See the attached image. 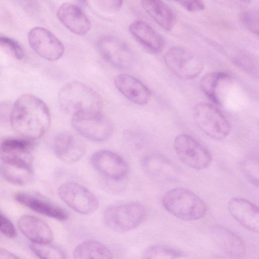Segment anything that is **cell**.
I'll return each mask as SVG.
<instances>
[{
	"label": "cell",
	"mask_w": 259,
	"mask_h": 259,
	"mask_svg": "<svg viewBox=\"0 0 259 259\" xmlns=\"http://www.w3.org/2000/svg\"><path fill=\"white\" fill-rule=\"evenodd\" d=\"M10 122L12 127L23 137L38 140L50 127L51 114L41 99L26 94L19 97L12 105Z\"/></svg>",
	"instance_id": "obj_1"
},
{
	"label": "cell",
	"mask_w": 259,
	"mask_h": 259,
	"mask_svg": "<svg viewBox=\"0 0 259 259\" xmlns=\"http://www.w3.org/2000/svg\"><path fill=\"white\" fill-rule=\"evenodd\" d=\"M58 101L61 109L72 115L101 112L103 108L100 95L90 87L79 81H71L62 86L58 92Z\"/></svg>",
	"instance_id": "obj_2"
},
{
	"label": "cell",
	"mask_w": 259,
	"mask_h": 259,
	"mask_svg": "<svg viewBox=\"0 0 259 259\" xmlns=\"http://www.w3.org/2000/svg\"><path fill=\"white\" fill-rule=\"evenodd\" d=\"M162 204L169 213L186 221L200 219L206 211V205L201 198L183 188L167 191L163 197Z\"/></svg>",
	"instance_id": "obj_3"
},
{
	"label": "cell",
	"mask_w": 259,
	"mask_h": 259,
	"mask_svg": "<svg viewBox=\"0 0 259 259\" xmlns=\"http://www.w3.org/2000/svg\"><path fill=\"white\" fill-rule=\"evenodd\" d=\"M193 115L197 126L209 137L221 140L228 136L230 125L223 113L213 105L201 102L193 108Z\"/></svg>",
	"instance_id": "obj_4"
},
{
	"label": "cell",
	"mask_w": 259,
	"mask_h": 259,
	"mask_svg": "<svg viewBox=\"0 0 259 259\" xmlns=\"http://www.w3.org/2000/svg\"><path fill=\"white\" fill-rule=\"evenodd\" d=\"M146 211L138 202H130L108 207L103 214L104 221L111 229L118 232L133 230L145 220Z\"/></svg>",
	"instance_id": "obj_5"
},
{
	"label": "cell",
	"mask_w": 259,
	"mask_h": 259,
	"mask_svg": "<svg viewBox=\"0 0 259 259\" xmlns=\"http://www.w3.org/2000/svg\"><path fill=\"white\" fill-rule=\"evenodd\" d=\"M37 140L8 138L0 143V159L3 163L33 173L32 150Z\"/></svg>",
	"instance_id": "obj_6"
},
{
	"label": "cell",
	"mask_w": 259,
	"mask_h": 259,
	"mask_svg": "<svg viewBox=\"0 0 259 259\" xmlns=\"http://www.w3.org/2000/svg\"><path fill=\"white\" fill-rule=\"evenodd\" d=\"M71 124L80 135L88 140L103 142L113 133L110 121L101 112H85L72 115Z\"/></svg>",
	"instance_id": "obj_7"
},
{
	"label": "cell",
	"mask_w": 259,
	"mask_h": 259,
	"mask_svg": "<svg viewBox=\"0 0 259 259\" xmlns=\"http://www.w3.org/2000/svg\"><path fill=\"white\" fill-rule=\"evenodd\" d=\"M164 61L169 70L183 80L197 77L203 68V62L199 58L181 47L169 49L164 55Z\"/></svg>",
	"instance_id": "obj_8"
},
{
	"label": "cell",
	"mask_w": 259,
	"mask_h": 259,
	"mask_svg": "<svg viewBox=\"0 0 259 259\" xmlns=\"http://www.w3.org/2000/svg\"><path fill=\"white\" fill-rule=\"evenodd\" d=\"M176 153L184 164L196 169H203L210 164L212 157L209 150L191 136L181 134L175 139Z\"/></svg>",
	"instance_id": "obj_9"
},
{
	"label": "cell",
	"mask_w": 259,
	"mask_h": 259,
	"mask_svg": "<svg viewBox=\"0 0 259 259\" xmlns=\"http://www.w3.org/2000/svg\"><path fill=\"white\" fill-rule=\"evenodd\" d=\"M61 199L70 208L81 214H89L97 209L99 201L89 190L72 182L62 184L58 189Z\"/></svg>",
	"instance_id": "obj_10"
},
{
	"label": "cell",
	"mask_w": 259,
	"mask_h": 259,
	"mask_svg": "<svg viewBox=\"0 0 259 259\" xmlns=\"http://www.w3.org/2000/svg\"><path fill=\"white\" fill-rule=\"evenodd\" d=\"M28 40L31 49L41 58L51 61L62 57L64 47L50 31L41 27L32 28L28 34Z\"/></svg>",
	"instance_id": "obj_11"
},
{
	"label": "cell",
	"mask_w": 259,
	"mask_h": 259,
	"mask_svg": "<svg viewBox=\"0 0 259 259\" xmlns=\"http://www.w3.org/2000/svg\"><path fill=\"white\" fill-rule=\"evenodd\" d=\"M97 49L102 58L119 69H126L132 65L133 55L129 47L122 40L113 36L101 38Z\"/></svg>",
	"instance_id": "obj_12"
},
{
	"label": "cell",
	"mask_w": 259,
	"mask_h": 259,
	"mask_svg": "<svg viewBox=\"0 0 259 259\" xmlns=\"http://www.w3.org/2000/svg\"><path fill=\"white\" fill-rule=\"evenodd\" d=\"M91 161L95 169L108 180L122 181L127 175L128 167L126 162L112 151H97L92 155Z\"/></svg>",
	"instance_id": "obj_13"
},
{
	"label": "cell",
	"mask_w": 259,
	"mask_h": 259,
	"mask_svg": "<svg viewBox=\"0 0 259 259\" xmlns=\"http://www.w3.org/2000/svg\"><path fill=\"white\" fill-rule=\"evenodd\" d=\"M15 199L21 204L41 214L65 221L68 218L67 212L36 193L18 192L14 195Z\"/></svg>",
	"instance_id": "obj_14"
},
{
	"label": "cell",
	"mask_w": 259,
	"mask_h": 259,
	"mask_svg": "<svg viewBox=\"0 0 259 259\" xmlns=\"http://www.w3.org/2000/svg\"><path fill=\"white\" fill-rule=\"evenodd\" d=\"M54 149L56 155L60 160L67 163H73L83 156L86 152V146L77 136L64 132L56 137Z\"/></svg>",
	"instance_id": "obj_15"
},
{
	"label": "cell",
	"mask_w": 259,
	"mask_h": 259,
	"mask_svg": "<svg viewBox=\"0 0 259 259\" xmlns=\"http://www.w3.org/2000/svg\"><path fill=\"white\" fill-rule=\"evenodd\" d=\"M57 16L60 22L70 31L84 35L91 28V23L77 6L69 3L62 4L58 9Z\"/></svg>",
	"instance_id": "obj_16"
},
{
	"label": "cell",
	"mask_w": 259,
	"mask_h": 259,
	"mask_svg": "<svg viewBox=\"0 0 259 259\" xmlns=\"http://www.w3.org/2000/svg\"><path fill=\"white\" fill-rule=\"evenodd\" d=\"M231 215L243 227L254 233L259 231L258 207L242 198H233L228 203Z\"/></svg>",
	"instance_id": "obj_17"
},
{
	"label": "cell",
	"mask_w": 259,
	"mask_h": 259,
	"mask_svg": "<svg viewBox=\"0 0 259 259\" xmlns=\"http://www.w3.org/2000/svg\"><path fill=\"white\" fill-rule=\"evenodd\" d=\"M209 232L212 239L225 254L234 257L243 256L246 245L242 239L229 229L219 225L211 226Z\"/></svg>",
	"instance_id": "obj_18"
},
{
	"label": "cell",
	"mask_w": 259,
	"mask_h": 259,
	"mask_svg": "<svg viewBox=\"0 0 259 259\" xmlns=\"http://www.w3.org/2000/svg\"><path fill=\"white\" fill-rule=\"evenodd\" d=\"M116 89L128 100L139 105L147 104L151 98L149 89L140 80L126 74H120L114 78Z\"/></svg>",
	"instance_id": "obj_19"
},
{
	"label": "cell",
	"mask_w": 259,
	"mask_h": 259,
	"mask_svg": "<svg viewBox=\"0 0 259 259\" xmlns=\"http://www.w3.org/2000/svg\"><path fill=\"white\" fill-rule=\"evenodd\" d=\"M134 38L147 51L152 54L160 53L164 48L162 37L150 25L142 20H136L129 26Z\"/></svg>",
	"instance_id": "obj_20"
},
{
	"label": "cell",
	"mask_w": 259,
	"mask_h": 259,
	"mask_svg": "<svg viewBox=\"0 0 259 259\" xmlns=\"http://www.w3.org/2000/svg\"><path fill=\"white\" fill-rule=\"evenodd\" d=\"M18 227L31 243H50L54 238L49 226L41 219L30 215H23L18 221Z\"/></svg>",
	"instance_id": "obj_21"
},
{
	"label": "cell",
	"mask_w": 259,
	"mask_h": 259,
	"mask_svg": "<svg viewBox=\"0 0 259 259\" xmlns=\"http://www.w3.org/2000/svg\"><path fill=\"white\" fill-rule=\"evenodd\" d=\"M148 15L161 28L170 31L176 23V17L169 7L162 0H141Z\"/></svg>",
	"instance_id": "obj_22"
},
{
	"label": "cell",
	"mask_w": 259,
	"mask_h": 259,
	"mask_svg": "<svg viewBox=\"0 0 259 259\" xmlns=\"http://www.w3.org/2000/svg\"><path fill=\"white\" fill-rule=\"evenodd\" d=\"M231 80L230 76L222 71L210 72L202 78L200 87L205 95L213 103L221 105L222 87Z\"/></svg>",
	"instance_id": "obj_23"
},
{
	"label": "cell",
	"mask_w": 259,
	"mask_h": 259,
	"mask_svg": "<svg viewBox=\"0 0 259 259\" xmlns=\"http://www.w3.org/2000/svg\"><path fill=\"white\" fill-rule=\"evenodd\" d=\"M73 257L76 259H110L113 257V254L104 244L96 241L88 240L76 247Z\"/></svg>",
	"instance_id": "obj_24"
},
{
	"label": "cell",
	"mask_w": 259,
	"mask_h": 259,
	"mask_svg": "<svg viewBox=\"0 0 259 259\" xmlns=\"http://www.w3.org/2000/svg\"><path fill=\"white\" fill-rule=\"evenodd\" d=\"M0 172L8 182L17 185H24L29 182L33 173L26 170L3 163L0 166Z\"/></svg>",
	"instance_id": "obj_25"
},
{
	"label": "cell",
	"mask_w": 259,
	"mask_h": 259,
	"mask_svg": "<svg viewBox=\"0 0 259 259\" xmlns=\"http://www.w3.org/2000/svg\"><path fill=\"white\" fill-rule=\"evenodd\" d=\"M186 254L181 250L164 245H154L148 247L143 253L144 258H179Z\"/></svg>",
	"instance_id": "obj_26"
},
{
	"label": "cell",
	"mask_w": 259,
	"mask_h": 259,
	"mask_svg": "<svg viewBox=\"0 0 259 259\" xmlns=\"http://www.w3.org/2000/svg\"><path fill=\"white\" fill-rule=\"evenodd\" d=\"M31 251L42 259L65 258V254L59 248L50 243H34L29 245Z\"/></svg>",
	"instance_id": "obj_27"
},
{
	"label": "cell",
	"mask_w": 259,
	"mask_h": 259,
	"mask_svg": "<svg viewBox=\"0 0 259 259\" xmlns=\"http://www.w3.org/2000/svg\"><path fill=\"white\" fill-rule=\"evenodd\" d=\"M240 19L243 26L249 32L258 34L259 14L257 9H247L242 11Z\"/></svg>",
	"instance_id": "obj_28"
},
{
	"label": "cell",
	"mask_w": 259,
	"mask_h": 259,
	"mask_svg": "<svg viewBox=\"0 0 259 259\" xmlns=\"http://www.w3.org/2000/svg\"><path fill=\"white\" fill-rule=\"evenodd\" d=\"M242 170L248 180L254 185H258V160L254 158L244 160L241 164Z\"/></svg>",
	"instance_id": "obj_29"
},
{
	"label": "cell",
	"mask_w": 259,
	"mask_h": 259,
	"mask_svg": "<svg viewBox=\"0 0 259 259\" xmlns=\"http://www.w3.org/2000/svg\"><path fill=\"white\" fill-rule=\"evenodd\" d=\"M0 47L18 60L24 57V51L21 45L13 38L0 35Z\"/></svg>",
	"instance_id": "obj_30"
},
{
	"label": "cell",
	"mask_w": 259,
	"mask_h": 259,
	"mask_svg": "<svg viewBox=\"0 0 259 259\" xmlns=\"http://www.w3.org/2000/svg\"><path fill=\"white\" fill-rule=\"evenodd\" d=\"M100 10L108 14L117 12L121 9L123 0H93Z\"/></svg>",
	"instance_id": "obj_31"
},
{
	"label": "cell",
	"mask_w": 259,
	"mask_h": 259,
	"mask_svg": "<svg viewBox=\"0 0 259 259\" xmlns=\"http://www.w3.org/2000/svg\"><path fill=\"white\" fill-rule=\"evenodd\" d=\"M0 232L10 238H14L17 236V232L14 224L1 211H0Z\"/></svg>",
	"instance_id": "obj_32"
},
{
	"label": "cell",
	"mask_w": 259,
	"mask_h": 259,
	"mask_svg": "<svg viewBox=\"0 0 259 259\" xmlns=\"http://www.w3.org/2000/svg\"><path fill=\"white\" fill-rule=\"evenodd\" d=\"M190 12H196L203 10L205 8L203 0H171Z\"/></svg>",
	"instance_id": "obj_33"
},
{
	"label": "cell",
	"mask_w": 259,
	"mask_h": 259,
	"mask_svg": "<svg viewBox=\"0 0 259 259\" xmlns=\"http://www.w3.org/2000/svg\"><path fill=\"white\" fill-rule=\"evenodd\" d=\"M224 6L232 9H243L247 7L251 0H214Z\"/></svg>",
	"instance_id": "obj_34"
},
{
	"label": "cell",
	"mask_w": 259,
	"mask_h": 259,
	"mask_svg": "<svg viewBox=\"0 0 259 259\" xmlns=\"http://www.w3.org/2000/svg\"><path fill=\"white\" fill-rule=\"evenodd\" d=\"M12 107L9 103H0V123L10 121Z\"/></svg>",
	"instance_id": "obj_35"
},
{
	"label": "cell",
	"mask_w": 259,
	"mask_h": 259,
	"mask_svg": "<svg viewBox=\"0 0 259 259\" xmlns=\"http://www.w3.org/2000/svg\"><path fill=\"white\" fill-rule=\"evenodd\" d=\"M20 1L27 12L33 15L36 12L37 6L34 0H20Z\"/></svg>",
	"instance_id": "obj_36"
},
{
	"label": "cell",
	"mask_w": 259,
	"mask_h": 259,
	"mask_svg": "<svg viewBox=\"0 0 259 259\" xmlns=\"http://www.w3.org/2000/svg\"><path fill=\"white\" fill-rule=\"evenodd\" d=\"M19 258L15 254L9 251V250L0 248V259H18Z\"/></svg>",
	"instance_id": "obj_37"
},
{
	"label": "cell",
	"mask_w": 259,
	"mask_h": 259,
	"mask_svg": "<svg viewBox=\"0 0 259 259\" xmlns=\"http://www.w3.org/2000/svg\"><path fill=\"white\" fill-rule=\"evenodd\" d=\"M81 1H82L83 2H84L85 0H81Z\"/></svg>",
	"instance_id": "obj_38"
}]
</instances>
